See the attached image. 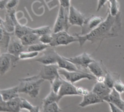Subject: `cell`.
Instances as JSON below:
<instances>
[{
    "label": "cell",
    "mask_w": 124,
    "mask_h": 112,
    "mask_svg": "<svg viewBox=\"0 0 124 112\" xmlns=\"http://www.w3.org/2000/svg\"><path fill=\"white\" fill-rule=\"evenodd\" d=\"M113 89H115L120 94H122L124 92V84L123 82H122V81L119 78H117L115 80L114 86H113Z\"/></svg>",
    "instance_id": "obj_32"
},
{
    "label": "cell",
    "mask_w": 124,
    "mask_h": 112,
    "mask_svg": "<svg viewBox=\"0 0 124 112\" xmlns=\"http://www.w3.org/2000/svg\"><path fill=\"white\" fill-rule=\"evenodd\" d=\"M121 28V17L120 13L116 16H112L110 13L107 12L106 18L101 22V23L93 29L90 33L85 35H81L80 34H75L79 40L80 46L82 47L85 42H91L94 43L97 41L104 40L105 39L113 38L118 36V34Z\"/></svg>",
    "instance_id": "obj_1"
},
{
    "label": "cell",
    "mask_w": 124,
    "mask_h": 112,
    "mask_svg": "<svg viewBox=\"0 0 124 112\" xmlns=\"http://www.w3.org/2000/svg\"><path fill=\"white\" fill-rule=\"evenodd\" d=\"M1 52H2V50H1V49H0V55H1Z\"/></svg>",
    "instance_id": "obj_46"
},
{
    "label": "cell",
    "mask_w": 124,
    "mask_h": 112,
    "mask_svg": "<svg viewBox=\"0 0 124 112\" xmlns=\"http://www.w3.org/2000/svg\"><path fill=\"white\" fill-rule=\"evenodd\" d=\"M78 92L79 93V95L84 96V95L88 94L90 91H88L87 89H85L83 87H78Z\"/></svg>",
    "instance_id": "obj_39"
},
{
    "label": "cell",
    "mask_w": 124,
    "mask_h": 112,
    "mask_svg": "<svg viewBox=\"0 0 124 112\" xmlns=\"http://www.w3.org/2000/svg\"><path fill=\"white\" fill-rule=\"evenodd\" d=\"M62 83H63V79H61L60 76L58 77L50 83L51 84V90H53L54 92L58 94L59 92V90L62 85Z\"/></svg>",
    "instance_id": "obj_31"
},
{
    "label": "cell",
    "mask_w": 124,
    "mask_h": 112,
    "mask_svg": "<svg viewBox=\"0 0 124 112\" xmlns=\"http://www.w3.org/2000/svg\"><path fill=\"white\" fill-rule=\"evenodd\" d=\"M4 23V20L0 17V25H2V23Z\"/></svg>",
    "instance_id": "obj_43"
},
{
    "label": "cell",
    "mask_w": 124,
    "mask_h": 112,
    "mask_svg": "<svg viewBox=\"0 0 124 112\" xmlns=\"http://www.w3.org/2000/svg\"><path fill=\"white\" fill-rule=\"evenodd\" d=\"M88 69L90 71V73L92 74L96 78L101 76H105L106 71H107V69L103 65L101 66L100 63L96 61H93L88 65Z\"/></svg>",
    "instance_id": "obj_19"
},
{
    "label": "cell",
    "mask_w": 124,
    "mask_h": 112,
    "mask_svg": "<svg viewBox=\"0 0 124 112\" xmlns=\"http://www.w3.org/2000/svg\"><path fill=\"white\" fill-rule=\"evenodd\" d=\"M24 47L25 46L22 44L21 39H19L15 34H13L10 37V41L7 52L18 57L19 55L23 51H24Z\"/></svg>",
    "instance_id": "obj_12"
},
{
    "label": "cell",
    "mask_w": 124,
    "mask_h": 112,
    "mask_svg": "<svg viewBox=\"0 0 124 112\" xmlns=\"http://www.w3.org/2000/svg\"><path fill=\"white\" fill-rule=\"evenodd\" d=\"M59 74L64 77V79L72 84H75L77 82H79L82 79H88V80H96V78L91 73L83 71L81 70L75 71H68L64 69H59Z\"/></svg>",
    "instance_id": "obj_3"
},
{
    "label": "cell",
    "mask_w": 124,
    "mask_h": 112,
    "mask_svg": "<svg viewBox=\"0 0 124 112\" xmlns=\"http://www.w3.org/2000/svg\"><path fill=\"white\" fill-rule=\"evenodd\" d=\"M58 95L59 100L67 95H79L78 92V87H75L74 84L63 79V83H62Z\"/></svg>",
    "instance_id": "obj_13"
},
{
    "label": "cell",
    "mask_w": 124,
    "mask_h": 112,
    "mask_svg": "<svg viewBox=\"0 0 124 112\" xmlns=\"http://www.w3.org/2000/svg\"><path fill=\"white\" fill-rule=\"evenodd\" d=\"M39 52H31V51H23L18 56L20 60H28L32 59L37 57Z\"/></svg>",
    "instance_id": "obj_30"
},
{
    "label": "cell",
    "mask_w": 124,
    "mask_h": 112,
    "mask_svg": "<svg viewBox=\"0 0 124 112\" xmlns=\"http://www.w3.org/2000/svg\"><path fill=\"white\" fill-rule=\"evenodd\" d=\"M11 34L8 33L2 25H0V49L1 50H8V47L10 41Z\"/></svg>",
    "instance_id": "obj_20"
},
{
    "label": "cell",
    "mask_w": 124,
    "mask_h": 112,
    "mask_svg": "<svg viewBox=\"0 0 124 112\" xmlns=\"http://www.w3.org/2000/svg\"><path fill=\"white\" fill-rule=\"evenodd\" d=\"M0 92H1L2 100L6 102L15 98L19 97V87L17 85L10 88L0 90Z\"/></svg>",
    "instance_id": "obj_18"
},
{
    "label": "cell",
    "mask_w": 124,
    "mask_h": 112,
    "mask_svg": "<svg viewBox=\"0 0 124 112\" xmlns=\"http://www.w3.org/2000/svg\"><path fill=\"white\" fill-rule=\"evenodd\" d=\"M108 0H98V4H97V9L96 11L99 12L101 7L104 6V5L107 2Z\"/></svg>",
    "instance_id": "obj_40"
},
{
    "label": "cell",
    "mask_w": 124,
    "mask_h": 112,
    "mask_svg": "<svg viewBox=\"0 0 124 112\" xmlns=\"http://www.w3.org/2000/svg\"><path fill=\"white\" fill-rule=\"evenodd\" d=\"M16 15V10L8 11L5 19L4 20V23H2L3 27L10 34H14L16 29V23L17 22Z\"/></svg>",
    "instance_id": "obj_15"
},
{
    "label": "cell",
    "mask_w": 124,
    "mask_h": 112,
    "mask_svg": "<svg viewBox=\"0 0 124 112\" xmlns=\"http://www.w3.org/2000/svg\"><path fill=\"white\" fill-rule=\"evenodd\" d=\"M21 42L22 44L26 47V46H29L36 43L39 42V36L34 34V33H29L27 34L26 35L23 36L21 39Z\"/></svg>",
    "instance_id": "obj_22"
},
{
    "label": "cell",
    "mask_w": 124,
    "mask_h": 112,
    "mask_svg": "<svg viewBox=\"0 0 124 112\" xmlns=\"http://www.w3.org/2000/svg\"><path fill=\"white\" fill-rule=\"evenodd\" d=\"M44 81L39 75L20 79V84H18L19 92L27 94L29 97L35 98L38 96L41 85Z\"/></svg>",
    "instance_id": "obj_2"
},
{
    "label": "cell",
    "mask_w": 124,
    "mask_h": 112,
    "mask_svg": "<svg viewBox=\"0 0 124 112\" xmlns=\"http://www.w3.org/2000/svg\"><path fill=\"white\" fill-rule=\"evenodd\" d=\"M59 67L57 64H50V65H42L41 66L39 76L41 79L47 80L50 83L58 77L59 74Z\"/></svg>",
    "instance_id": "obj_7"
},
{
    "label": "cell",
    "mask_w": 124,
    "mask_h": 112,
    "mask_svg": "<svg viewBox=\"0 0 124 112\" xmlns=\"http://www.w3.org/2000/svg\"><path fill=\"white\" fill-rule=\"evenodd\" d=\"M27 110H21V111H19L18 112H26Z\"/></svg>",
    "instance_id": "obj_44"
},
{
    "label": "cell",
    "mask_w": 124,
    "mask_h": 112,
    "mask_svg": "<svg viewBox=\"0 0 124 112\" xmlns=\"http://www.w3.org/2000/svg\"><path fill=\"white\" fill-rule=\"evenodd\" d=\"M19 58L9 52L0 55V75L3 76L16 66Z\"/></svg>",
    "instance_id": "obj_5"
},
{
    "label": "cell",
    "mask_w": 124,
    "mask_h": 112,
    "mask_svg": "<svg viewBox=\"0 0 124 112\" xmlns=\"http://www.w3.org/2000/svg\"><path fill=\"white\" fill-rule=\"evenodd\" d=\"M69 10L60 6L59 10L58 13V16L56 18L55 22L53 26V33L59 32L61 31H67L69 30L71 25L69 22Z\"/></svg>",
    "instance_id": "obj_6"
},
{
    "label": "cell",
    "mask_w": 124,
    "mask_h": 112,
    "mask_svg": "<svg viewBox=\"0 0 124 112\" xmlns=\"http://www.w3.org/2000/svg\"><path fill=\"white\" fill-rule=\"evenodd\" d=\"M33 107H34V105L30 102H29L26 99L21 98V110L29 111Z\"/></svg>",
    "instance_id": "obj_35"
},
{
    "label": "cell",
    "mask_w": 124,
    "mask_h": 112,
    "mask_svg": "<svg viewBox=\"0 0 124 112\" xmlns=\"http://www.w3.org/2000/svg\"><path fill=\"white\" fill-rule=\"evenodd\" d=\"M53 41L50 44V47H57L61 45H68L71 43L79 42L78 36L75 34L71 35L67 31H61L56 33H52Z\"/></svg>",
    "instance_id": "obj_4"
},
{
    "label": "cell",
    "mask_w": 124,
    "mask_h": 112,
    "mask_svg": "<svg viewBox=\"0 0 124 112\" xmlns=\"http://www.w3.org/2000/svg\"><path fill=\"white\" fill-rule=\"evenodd\" d=\"M67 59L68 61H70V62L73 63L78 68H83V69H88V65L91 62L95 61L91 57V55H89L86 52H83L78 56H75V57L67 58Z\"/></svg>",
    "instance_id": "obj_11"
},
{
    "label": "cell",
    "mask_w": 124,
    "mask_h": 112,
    "mask_svg": "<svg viewBox=\"0 0 124 112\" xmlns=\"http://www.w3.org/2000/svg\"><path fill=\"white\" fill-rule=\"evenodd\" d=\"M8 0H0V10H3L6 7Z\"/></svg>",
    "instance_id": "obj_41"
},
{
    "label": "cell",
    "mask_w": 124,
    "mask_h": 112,
    "mask_svg": "<svg viewBox=\"0 0 124 112\" xmlns=\"http://www.w3.org/2000/svg\"><path fill=\"white\" fill-rule=\"evenodd\" d=\"M29 112H40V111H39V106H34V107H33L31 110H29Z\"/></svg>",
    "instance_id": "obj_42"
},
{
    "label": "cell",
    "mask_w": 124,
    "mask_h": 112,
    "mask_svg": "<svg viewBox=\"0 0 124 112\" xmlns=\"http://www.w3.org/2000/svg\"><path fill=\"white\" fill-rule=\"evenodd\" d=\"M49 47H50L49 44H43V43H41V42H38V43H36V44L28 46L27 50L28 51H31V52H42V51L45 50Z\"/></svg>",
    "instance_id": "obj_27"
},
{
    "label": "cell",
    "mask_w": 124,
    "mask_h": 112,
    "mask_svg": "<svg viewBox=\"0 0 124 112\" xmlns=\"http://www.w3.org/2000/svg\"><path fill=\"white\" fill-rule=\"evenodd\" d=\"M53 41V35L52 33L46 34L39 36V42L45 44H50Z\"/></svg>",
    "instance_id": "obj_33"
},
{
    "label": "cell",
    "mask_w": 124,
    "mask_h": 112,
    "mask_svg": "<svg viewBox=\"0 0 124 112\" xmlns=\"http://www.w3.org/2000/svg\"><path fill=\"white\" fill-rule=\"evenodd\" d=\"M10 112H18L21 111V97H17L6 101Z\"/></svg>",
    "instance_id": "obj_24"
},
{
    "label": "cell",
    "mask_w": 124,
    "mask_h": 112,
    "mask_svg": "<svg viewBox=\"0 0 124 112\" xmlns=\"http://www.w3.org/2000/svg\"><path fill=\"white\" fill-rule=\"evenodd\" d=\"M104 20V19L103 18L99 16H95V15H92L90 18L85 19V21L83 26H82V31L80 33V34L85 35L90 33L96 27H98Z\"/></svg>",
    "instance_id": "obj_9"
},
{
    "label": "cell",
    "mask_w": 124,
    "mask_h": 112,
    "mask_svg": "<svg viewBox=\"0 0 124 112\" xmlns=\"http://www.w3.org/2000/svg\"><path fill=\"white\" fill-rule=\"evenodd\" d=\"M19 1L20 0H8L5 7L7 11L15 10L19 3Z\"/></svg>",
    "instance_id": "obj_34"
},
{
    "label": "cell",
    "mask_w": 124,
    "mask_h": 112,
    "mask_svg": "<svg viewBox=\"0 0 124 112\" xmlns=\"http://www.w3.org/2000/svg\"><path fill=\"white\" fill-rule=\"evenodd\" d=\"M69 22L71 26H78L82 27L85 21V15L77 10L74 6L71 5L69 10Z\"/></svg>",
    "instance_id": "obj_10"
},
{
    "label": "cell",
    "mask_w": 124,
    "mask_h": 112,
    "mask_svg": "<svg viewBox=\"0 0 124 112\" xmlns=\"http://www.w3.org/2000/svg\"><path fill=\"white\" fill-rule=\"evenodd\" d=\"M59 98H58V95L55 92H54L53 90H50V93L44 98L42 99V107L45 106L47 105H49L52 103L54 102H58Z\"/></svg>",
    "instance_id": "obj_25"
},
{
    "label": "cell",
    "mask_w": 124,
    "mask_h": 112,
    "mask_svg": "<svg viewBox=\"0 0 124 112\" xmlns=\"http://www.w3.org/2000/svg\"><path fill=\"white\" fill-rule=\"evenodd\" d=\"M109 104V106L110 108V111L111 112H123L118 106H117L116 105H115L114 103H111V102H107Z\"/></svg>",
    "instance_id": "obj_37"
},
{
    "label": "cell",
    "mask_w": 124,
    "mask_h": 112,
    "mask_svg": "<svg viewBox=\"0 0 124 112\" xmlns=\"http://www.w3.org/2000/svg\"><path fill=\"white\" fill-rule=\"evenodd\" d=\"M0 112H10L5 101H0Z\"/></svg>",
    "instance_id": "obj_38"
},
{
    "label": "cell",
    "mask_w": 124,
    "mask_h": 112,
    "mask_svg": "<svg viewBox=\"0 0 124 112\" xmlns=\"http://www.w3.org/2000/svg\"><path fill=\"white\" fill-rule=\"evenodd\" d=\"M50 49H46L43 51L42 54L39 57L35 59V61L40 63L42 65H50V64H56L57 58L58 54L55 51V49L51 47Z\"/></svg>",
    "instance_id": "obj_8"
},
{
    "label": "cell",
    "mask_w": 124,
    "mask_h": 112,
    "mask_svg": "<svg viewBox=\"0 0 124 112\" xmlns=\"http://www.w3.org/2000/svg\"><path fill=\"white\" fill-rule=\"evenodd\" d=\"M91 91L96 93L104 101L107 102L109 98V94L112 91V89L109 88L104 82H96Z\"/></svg>",
    "instance_id": "obj_14"
},
{
    "label": "cell",
    "mask_w": 124,
    "mask_h": 112,
    "mask_svg": "<svg viewBox=\"0 0 124 112\" xmlns=\"http://www.w3.org/2000/svg\"><path fill=\"white\" fill-rule=\"evenodd\" d=\"M60 6L63 7L64 8L67 9V10H70V7L71 6L70 4V0H58Z\"/></svg>",
    "instance_id": "obj_36"
},
{
    "label": "cell",
    "mask_w": 124,
    "mask_h": 112,
    "mask_svg": "<svg viewBox=\"0 0 124 112\" xmlns=\"http://www.w3.org/2000/svg\"><path fill=\"white\" fill-rule=\"evenodd\" d=\"M59 69H64L68 71H79V68L75 65L73 63L70 62L67 59V58H64L63 56H61L60 55H58L57 58V63H56Z\"/></svg>",
    "instance_id": "obj_17"
},
{
    "label": "cell",
    "mask_w": 124,
    "mask_h": 112,
    "mask_svg": "<svg viewBox=\"0 0 124 112\" xmlns=\"http://www.w3.org/2000/svg\"><path fill=\"white\" fill-rule=\"evenodd\" d=\"M31 28L30 27H28L26 26L21 24L18 21L16 23V29L14 34L18 37L19 39H21L23 36L26 35L27 34H29L31 32Z\"/></svg>",
    "instance_id": "obj_23"
},
{
    "label": "cell",
    "mask_w": 124,
    "mask_h": 112,
    "mask_svg": "<svg viewBox=\"0 0 124 112\" xmlns=\"http://www.w3.org/2000/svg\"><path fill=\"white\" fill-rule=\"evenodd\" d=\"M117 75L116 74H114L108 71H106V74H105V79H104V83L111 89L113 88V86H114V84H115V80L119 78V75H117L116 77L115 76Z\"/></svg>",
    "instance_id": "obj_26"
},
{
    "label": "cell",
    "mask_w": 124,
    "mask_h": 112,
    "mask_svg": "<svg viewBox=\"0 0 124 112\" xmlns=\"http://www.w3.org/2000/svg\"><path fill=\"white\" fill-rule=\"evenodd\" d=\"M41 112H62V110L59 107L58 102H54L49 105L43 106Z\"/></svg>",
    "instance_id": "obj_28"
},
{
    "label": "cell",
    "mask_w": 124,
    "mask_h": 112,
    "mask_svg": "<svg viewBox=\"0 0 124 112\" xmlns=\"http://www.w3.org/2000/svg\"><path fill=\"white\" fill-rule=\"evenodd\" d=\"M107 102H111L114 103L124 112V100L122 99L120 94L117 92L115 89H112V91L109 94V98Z\"/></svg>",
    "instance_id": "obj_21"
},
{
    "label": "cell",
    "mask_w": 124,
    "mask_h": 112,
    "mask_svg": "<svg viewBox=\"0 0 124 112\" xmlns=\"http://www.w3.org/2000/svg\"><path fill=\"white\" fill-rule=\"evenodd\" d=\"M31 32L34 33L39 36L46 34H50L53 33V30H51L50 27L49 26H41L35 28H31Z\"/></svg>",
    "instance_id": "obj_29"
},
{
    "label": "cell",
    "mask_w": 124,
    "mask_h": 112,
    "mask_svg": "<svg viewBox=\"0 0 124 112\" xmlns=\"http://www.w3.org/2000/svg\"><path fill=\"white\" fill-rule=\"evenodd\" d=\"M0 101H2V95H1V92H0Z\"/></svg>",
    "instance_id": "obj_45"
},
{
    "label": "cell",
    "mask_w": 124,
    "mask_h": 112,
    "mask_svg": "<svg viewBox=\"0 0 124 112\" xmlns=\"http://www.w3.org/2000/svg\"><path fill=\"white\" fill-rule=\"evenodd\" d=\"M104 102V101L100 97H99L96 93H94L92 91H90L88 94L83 96V100L80 103L79 106L81 108H84L88 105L101 103Z\"/></svg>",
    "instance_id": "obj_16"
}]
</instances>
